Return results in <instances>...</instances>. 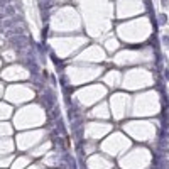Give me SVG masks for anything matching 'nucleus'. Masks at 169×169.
<instances>
[{
    "mask_svg": "<svg viewBox=\"0 0 169 169\" xmlns=\"http://www.w3.org/2000/svg\"><path fill=\"white\" fill-rule=\"evenodd\" d=\"M162 41H164V44L169 47V37H168V36H164V37H162Z\"/></svg>",
    "mask_w": 169,
    "mask_h": 169,
    "instance_id": "20e7f679",
    "label": "nucleus"
},
{
    "mask_svg": "<svg viewBox=\"0 0 169 169\" xmlns=\"http://www.w3.org/2000/svg\"><path fill=\"white\" fill-rule=\"evenodd\" d=\"M14 14H15V9L12 5H7L5 7V15H14Z\"/></svg>",
    "mask_w": 169,
    "mask_h": 169,
    "instance_id": "f03ea898",
    "label": "nucleus"
},
{
    "mask_svg": "<svg viewBox=\"0 0 169 169\" xmlns=\"http://www.w3.org/2000/svg\"><path fill=\"white\" fill-rule=\"evenodd\" d=\"M10 42H12V46H14V47L22 49V47H26V46H27V37H26L24 34H17V36H14V37L10 39Z\"/></svg>",
    "mask_w": 169,
    "mask_h": 169,
    "instance_id": "f257e3e1",
    "label": "nucleus"
},
{
    "mask_svg": "<svg viewBox=\"0 0 169 169\" xmlns=\"http://www.w3.org/2000/svg\"><path fill=\"white\" fill-rule=\"evenodd\" d=\"M157 20H159V24H166V22H168V17H166V14H161Z\"/></svg>",
    "mask_w": 169,
    "mask_h": 169,
    "instance_id": "7ed1b4c3",
    "label": "nucleus"
}]
</instances>
